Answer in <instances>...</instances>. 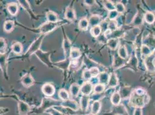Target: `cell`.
<instances>
[{"label":"cell","mask_w":155,"mask_h":115,"mask_svg":"<svg viewBox=\"0 0 155 115\" xmlns=\"http://www.w3.org/2000/svg\"><path fill=\"white\" fill-rule=\"evenodd\" d=\"M149 101V97L145 90L138 88L131 92L130 104L135 108H142Z\"/></svg>","instance_id":"obj_1"},{"label":"cell","mask_w":155,"mask_h":115,"mask_svg":"<svg viewBox=\"0 0 155 115\" xmlns=\"http://www.w3.org/2000/svg\"><path fill=\"white\" fill-rule=\"evenodd\" d=\"M61 102H62L61 100H58L52 98L51 97H45L43 98L41 105L36 109L35 113L36 114L42 113L44 112L47 111L48 109L52 108L55 106L60 105Z\"/></svg>","instance_id":"obj_2"},{"label":"cell","mask_w":155,"mask_h":115,"mask_svg":"<svg viewBox=\"0 0 155 115\" xmlns=\"http://www.w3.org/2000/svg\"><path fill=\"white\" fill-rule=\"evenodd\" d=\"M67 21H58L56 23H50V22H46L42 24L40 27L37 30L39 33L41 35H46L47 33H49L50 32H52L56 28H58L59 26H63L67 23Z\"/></svg>","instance_id":"obj_3"},{"label":"cell","mask_w":155,"mask_h":115,"mask_svg":"<svg viewBox=\"0 0 155 115\" xmlns=\"http://www.w3.org/2000/svg\"><path fill=\"white\" fill-rule=\"evenodd\" d=\"M45 36V35H40L38 38L32 42V44L28 47L27 51H26L25 57H30L31 55L35 54L37 51L41 50L40 48Z\"/></svg>","instance_id":"obj_4"},{"label":"cell","mask_w":155,"mask_h":115,"mask_svg":"<svg viewBox=\"0 0 155 115\" xmlns=\"http://www.w3.org/2000/svg\"><path fill=\"white\" fill-rule=\"evenodd\" d=\"M51 54V52H44L42 51L41 50H39L35 54V55L47 67H48L49 68H53L54 67L53 63H52L50 59Z\"/></svg>","instance_id":"obj_5"},{"label":"cell","mask_w":155,"mask_h":115,"mask_svg":"<svg viewBox=\"0 0 155 115\" xmlns=\"http://www.w3.org/2000/svg\"><path fill=\"white\" fill-rule=\"evenodd\" d=\"M56 110H58L60 112H61L63 115H84V112H82V110L80 111V110L75 111L74 110L68 108L64 107L61 105H58V106H55L53 107Z\"/></svg>","instance_id":"obj_6"},{"label":"cell","mask_w":155,"mask_h":115,"mask_svg":"<svg viewBox=\"0 0 155 115\" xmlns=\"http://www.w3.org/2000/svg\"><path fill=\"white\" fill-rule=\"evenodd\" d=\"M144 64L148 71L150 72L155 71V54L152 53L145 58Z\"/></svg>","instance_id":"obj_7"},{"label":"cell","mask_w":155,"mask_h":115,"mask_svg":"<svg viewBox=\"0 0 155 115\" xmlns=\"http://www.w3.org/2000/svg\"><path fill=\"white\" fill-rule=\"evenodd\" d=\"M8 57V54L6 53L4 54H1L0 57V66L1 69L2 71L4 77L6 79H8V64H7V58Z\"/></svg>","instance_id":"obj_8"},{"label":"cell","mask_w":155,"mask_h":115,"mask_svg":"<svg viewBox=\"0 0 155 115\" xmlns=\"http://www.w3.org/2000/svg\"><path fill=\"white\" fill-rule=\"evenodd\" d=\"M63 33H64V37H63V48L65 57L67 58H70V52L72 47L71 46L72 45H71V42L70 39L68 38L67 36L65 34L64 31H63Z\"/></svg>","instance_id":"obj_9"},{"label":"cell","mask_w":155,"mask_h":115,"mask_svg":"<svg viewBox=\"0 0 155 115\" xmlns=\"http://www.w3.org/2000/svg\"><path fill=\"white\" fill-rule=\"evenodd\" d=\"M71 59L70 58H67L64 60L62 61H60L58 62L53 63V66L58 67V69H61L63 71H67L70 67L71 64Z\"/></svg>","instance_id":"obj_10"},{"label":"cell","mask_w":155,"mask_h":115,"mask_svg":"<svg viewBox=\"0 0 155 115\" xmlns=\"http://www.w3.org/2000/svg\"><path fill=\"white\" fill-rule=\"evenodd\" d=\"M93 89L94 86L89 81H84L81 86V93L84 96H91Z\"/></svg>","instance_id":"obj_11"},{"label":"cell","mask_w":155,"mask_h":115,"mask_svg":"<svg viewBox=\"0 0 155 115\" xmlns=\"http://www.w3.org/2000/svg\"><path fill=\"white\" fill-rule=\"evenodd\" d=\"M18 105L19 113L20 115H27L31 110L30 106L27 103L22 100H17Z\"/></svg>","instance_id":"obj_12"},{"label":"cell","mask_w":155,"mask_h":115,"mask_svg":"<svg viewBox=\"0 0 155 115\" xmlns=\"http://www.w3.org/2000/svg\"><path fill=\"white\" fill-rule=\"evenodd\" d=\"M42 92L43 94L48 97H51L53 96L56 92V89L54 86L50 83H45L42 86Z\"/></svg>","instance_id":"obj_13"},{"label":"cell","mask_w":155,"mask_h":115,"mask_svg":"<svg viewBox=\"0 0 155 115\" xmlns=\"http://www.w3.org/2000/svg\"><path fill=\"white\" fill-rule=\"evenodd\" d=\"M104 115H128L126 108L122 105L114 106L112 110L109 112L104 113Z\"/></svg>","instance_id":"obj_14"},{"label":"cell","mask_w":155,"mask_h":115,"mask_svg":"<svg viewBox=\"0 0 155 115\" xmlns=\"http://www.w3.org/2000/svg\"><path fill=\"white\" fill-rule=\"evenodd\" d=\"M20 81H21V83H22V85L26 88L31 87L35 82V80L34 78L32 77L31 74L28 73H26V74H25L23 77H21Z\"/></svg>","instance_id":"obj_15"},{"label":"cell","mask_w":155,"mask_h":115,"mask_svg":"<svg viewBox=\"0 0 155 115\" xmlns=\"http://www.w3.org/2000/svg\"><path fill=\"white\" fill-rule=\"evenodd\" d=\"M60 105H61L64 107L71 109L75 111L80 110L79 104L75 100H74L73 99H71V98L68 100L64 101H62Z\"/></svg>","instance_id":"obj_16"},{"label":"cell","mask_w":155,"mask_h":115,"mask_svg":"<svg viewBox=\"0 0 155 115\" xmlns=\"http://www.w3.org/2000/svg\"><path fill=\"white\" fill-rule=\"evenodd\" d=\"M91 100L90 96L82 95L81 96L80 101H79V105H80V109L82 112L85 113L88 110Z\"/></svg>","instance_id":"obj_17"},{"label":"cell","mask_w":155,"mask_h":115,"mask_svg":"<svg viewBox=\"0 0 155 115\" xmlns=\"http://www.w3.org/2000/svg\"><path fill=\"white\" fill-rule=\"evenodd\" d=\"M84 63L85 64V66H86V69H90L91 68H93L94 67H97L100 69H100L101 67L105 69L104 66H103V65L93 61V60H91L88 57L87 55H84Z\"/></svg>","instance_id":"obj_18"},{"label":"cell","mask_w":155,"mask_h":115,"mask_svg":"<svg viewBox=\"0 0 155 115\" xmlns=\"http://www.w3.org/2000/svg\"><path fill=\"white\" fill-rule=\"evenodd\" d=\"M64 16L65 19L68 21H74L77 19L75 10L72 7H67L65 9Z\"/></svg>","instance_id":"obj_19"},{"label":"cell","mask_w":155,"mask_h":115,"mask_svg":"<svg viewBox=\"0 0 155 115\" xmlns=\"http://www.w3.org/2000/svg\"><path fill=\"white\" fill-rule=\"evenodd\" d=\"M118 85V78L115 73H110V79L107 84V89L115 88Z\"/></svg>","instance_id":"obj_20"},{"label":"cell","mask_w":155,"mask_h":115,"mask_svg":"<svg viewBox=\"0 0 155 115\" xmlns=\"http://www.w3.org/2000/svg\"><path fill=\"white\" fill-rule=\"evenodd\" d=\"M102 21L103 20H101V17L100 16H99L98 14H93L91 16L89 19V26L91 28L96 26H100Z\"/></svg>","instance_id":"obj_21"},{"label":"cell","mask_w":155,"mask_h":115,"mask_svg":"<svg viewBox=\"0 0 155 115\" xmlns=\"http://www.w3.org/2000/svg\"><path fill=\"white\" fill-rule=\"evenodd\" d=\"M110 74L107 71H101L98 76L99 83L103 84L104 85H107L110 79Z\"/></svg>","instance_id":"obj_22"},{"label":"cell","mask_w":155,"mask_h":115,"mask_svg":"<svg viewBox=\"0 0 155 115\" xmlns=\"http://www.w3.org/2000/svg\"><path fill=\"white\" fill-rule=\"evenodd\" d=\"M81 93V86L77 83H72L70 87V94L72 97L76 98Z\"/></svg>","instance_id":"obj_23"},{"label":"cell","mask_w":155,"mask_h":115,"mask_svg":"<svg viewBox=\"0 0 155 115\" xmlns=\"http://www.w3.org/2000/svg\"><path fill=\"white\" fill-rule=\"evenodd\" d=\"M125 64L124 59H122L118 55H115L114 56V61H113V68L114 69H118L119 68H121Z\"/></svg>","instance_id":"obj_24"},{"label":"cell","mask_w":155,"mask_h":115,"mask_svg":"<svg viewBox=\"0 0 155 115\" xmlns=\"http://www.w3.org/2000/svg\"><path fill=\"white\" fill-rule=\"evenodd\" d=\"M122 97L119 91L114 92L110 97V101L114 106L120 105L122 101Z\"/></svg>","instance_id":"obj_25"},{"label":"cell","mask_w":155,"mask_h":115,"mask_svg":"<svg viewBox=\"0 0 155 115\" xmlns=\"http://www.w3.org/2000/svg\"><path fill=\"white\" fill-rule=\"evenodd\" d=\"M18 2H19L20 6H21L23 9H25L26 11L30 14L31 17H32L34 19H35V16L34 13L32 12V9L30 7L29 2L26 0H20V1H18Z\"/></svg>","instance_id":"obj_26"},{"label":"cell","mask_w":155,"mask_h":115,"mask_svg":"<svg viewBox=\"0 0 155 115\" xmlns=\"http://www.w3.org/2000/svg\"><path fill=\"white\" fill-rule=\"evenodd\" d=\"M7 9L8 12L11 16H15L18 13L19 6L15 2H11L7 5Z\"/></svg>","instance_id":"obj_27"},{"label":"cell","mask_w":155,"mask_h":115,"mask_svg":"<svg viewBox=\"0 0 155 115\" xmlns=\"http://www.w3.org/2000/svg\"><path fill=\"white\" fill-rule=\"evenodd\" d=\"M119 43L120 41L118 39L110 38L108 40L106 45L111 50L114 51L118 47Z\"/></svg>","instance_id":"obj_28"},{"label":"cell","mask_w":155,"mask_h":115,"mask_svg":"<svg viewBox=\"0 0 155 115\" xmlns=\"http://www.w3.org/2000/svg\"><path fill=\"white\" fill-rule=\"evenodd\" d=\"M46 17L47 19V22L56 23L59 21L58 14L52 11H49L46 13Z\"/></svg>","instance_id":"obj_29"},{"label":"cell","mask_w":155,"mask_h":115,"mask_svg":"<svg viewBox=\"0 0 155 115\" xmlns=\"http://www.w3.org/2000/svg\"><path fill=\"white\" fill-rule=\"evenodd\" d=\"M23 50V45L20 42H15L11 45V51L16 55H20Z\"/></svg>","instance_id":"obj_30"},{"label":"cell","mask_w":155,"mask_h":115,"mask_svg":"<svg viewBox=\"0 0 155 115\" xmlns=\"http://www.w3.org/2000/svg\"><path fill=\"white\" fill-rule=\"evenodd\" d=\"M89 26V20L87 19L86 17L82 18L78 22V28L82 31H87Z\"/></svg>","instance_id":"obj_31"},{"label":"cell","mask_w":155,"mask_h":115,"mask_svg":"<svg viewBox=\"0 0 155 115\" xmlns=\"http://www.w3.org/2000/svg\"><path fill=\"white\" fill-rule=\"evenodd\" d=\"M82 53L81 50L78 48L72 47L70 52V58L71 61H77L81 57Z\"/></svg>","instance_id":"obj_32"},{"label":"cell","mask_w":155,"mask_h":115,"mask_svg":"<svg viewBox=\"0 0 155 115\" xmlns=\"http://www.w3.org/2000/svg\"><path fill=\"white\" fill-rule=\"evenodd\" d=\"M101 103L100 101H93L91 107V113L97 115L100 111L101 108Z\"/></svg>","instance_id":"obj_33"},{"label":"cell","mask_w":155,"mask_h":115,"mask_svg":"<svg viewBox=\"0 0 155 115\" xmlns=\"http://www.w3.org/2000/svg\"><path fill=\"white\" fill-rule=\"evenodd\" d=\"M15 23L13 20H7L3 26V28L5 32L10 33L12 32L15 28Z\"/></svg>","instance_id":"obj_34"},{"label":"cell","mask_w":155,"mask_h":115,"mask_svg":"<svg viewBox=\"0 0 155 115\" xmlns=\"http://www.w3.org/2000/svg\"><path fill=\"white\" fill-rule=\"evenodd\" d=\"M117 55L123 59H126L128 57V52L125 45H120L117 50Z\"/></svg>","instance_id":"obj_35"},{"label":"cell","mask_w":155,"mask_h":115,"mask_svg":"<svg viewBox=\"0 0 155 115\" xmlns=\"http://www.w3.org/2000/svg\"><path fill=\"white\" fill-rule=\"evenodd\" d=\"M90 33L93 37L95 38H98L103 33V31L101 26H97L91 28Z\"/></svg>","instance_id":"obj_36"},{"label":"cell","mask_w":155,"mask_h":115,"mask_svg":"<svg viewBox=\"0 0 155 115\" xmlns=\"http://www.w3.org/2000/svg\"><path fill=\"white\" fill-rule=\"evenodd\" d=\"M58 96L62 101L70 99V94L64 89H60L58 92Z\"/></svg>","instance_id":"obj_37"},{"label":"cell","mask_w":155,"mask_h":115,"mask_svg":"<svg viewBox=\"0 0 155 115\" xmlns=\"http://www.w3.org/2000/svg\"><path fill=\"white\" fill-rule=\"evenodd\" d=\"M124 32L122 30L117 29V30L114 31V32H110V35L107 36V38L108 39L110 38H115L119 39V38H120L123 36L124 35Z\"/></svg>","instance_id":"obj_38"},{"label":"cell","mask_w":155,"mask_h":115,"mask_svg":"<svg viewBox=\"0 0 155 115\" xmlns=\"http://www.w3.org/2000/svg\"><path fill=\"white\" fill-rule=\"evenodd\" d=\"M119 92L121 95L122 99H126L129 97H130L132 92L131 88L129 87H123Z\"/></svg>","instance_id":"obj_39"},{"label":"cell","mask_w":155,"mask_h":115,"mask_svg":"<svg viewBox=\"0 0 155 115\" xmlns=\"http://www.w3.org/2000/svg\"><path fill=\"white\" fill-rule=\"evenodd\" d=\"M145 21L148 23L149 24H153L155 21V15L154 13L151 12H147L144 14L143 16Z\"/></svg>","instance_id":"obj_40"},{"label":"cell","mask_w":155,"mask_h":115,"mask_svg":"<svg viewBox=\"0 0 155 115\" xmlns=\"http://www.w3.org/2000/svg\"><path fill=\"white\" fill-rule=\"evenodd\" d=\"M105 85H104L101 83H98L96 85L94 86L93 93L94 94H103L105 91Z\"/></svg>","instance_id":"obj_41"},{"label":"cell","mask_w":155,"mask_h":115,"mask_svg":"<svg viewBox=\"0 0 155 115\" xmlns=\"http://www.w3.org/2000/svg\"><path fill=\"white\" fill-rule=\"evenodd\" d=\"M103 4L104 8L108 11L110 12L112 11L115 10V4L113 3L112 1L107 0V1H103Z\"/></svg>","instance_id":"obj_42"},{"label":"cell","mask_w":155,"mask_h":115,"mask_svg":"<svg viewBox=\"0 0 155 115\" xmlns=\"http://www.w3.org/2000/svg\"><path fill=\"white\" fill-rule=\"evenodd\" d=\"M7 43L5 39L4 38H0V52L1 54L7 53Z\"/></svg>","instance_id":"obj_43"},{"label":"cell","mask_w":155,"mask_h":115,"mask_svg":"<svg viewBox=\"0 0 155 115\" xmlns=\"http://www.w3.org/2000/svg\"><path fill=\"white\" fill-rule=\"evenodd\" d=\"M119 29L118 24L116 20H109L108 23V31L110 32H114Z\"/></svg>","instance_id":"obj_44"},{"label":"cell","mask_w":155,"mask_h":115,"mask_svg":"<svg viewBox=\"0 0 155 115\" xmlns=\"http://www.w3.org/2000/svg\"><path fill=\"white\" fill-rule=\"evenodd\" d=\"M143 22V18L141 14L137 13L135 17L133 20V24L134 26H139L142 24Z\"/></svg>","instance_id":"obj_45"},{"label":"cell","mask_w":155,"mask_h":115,"mask_svg":"<svg viewBox=\"0 0 155 115\" xmlns=\"http://www.w3.org/2000/svg\"><path fill=\"white\" fill-rule=\"evenodd\" d=\"M115 10L119 13V14H122L125 12L126 8L123 5V3L119 2L116 3L115 4Z\"/></svg>","instance_id":"obj_46"},{"label":"cell","mask_w":155,"mask_h":115,"mask_svg":"<svg viewBox=\"0 0 155 115\" xmlns=\"http://www.w3.org/2000/svg\"><path fill=\"white\" fill-rule=\"evenodd\" d=\"M82 78L85 81H89L91 79L93 78V76L91 74V71L89 69H85L82 73Z\"/></svg>","instance_id":"obj_47"},{"label":"cell","mask_w":155,"mask_h":115,"mask_svg":"<svg viewBox=\"0 0 155 115\" xmlns=\"http://www.w3.org/2000/svg\"><path fill=\"white\" fill-rule=\"evenodd\" d=\"M119 16V13H118L116 10L108 12V19L109 20H116Z\"/></svg>","instance_id":"obj_48"},{"label":"cell","mask_w":155,"mask_h":115,"mask_svg":"<svg viewBox=\"0 0 155 115\" xmlns=\"http://www.w3.org/2000/svg\"><path fill=\"white\" fill-rule=\"evenodd\" d=\"M141 52L143 55L147 56V57H148L149 55H150L152 54L150 48L147 45H142V47L141 48Z\"/></svg>","instance_id":"obj_49"},{"label":"cell","mask_w":155,"mask_h":115,"mask_svg":"<svg viewBox=\"0 0 155 115\" xmlns=\"http://www.w3.org/2000/svg\"><path fill=\"white\" fill-rule=\"evenodd\" d=\"M108 23H109V21H108L107 20L105 19L103 20L101 24H100V26H101L102 29V31L104 33L108 31Z\"/></svg>","instance_id":"obj_50"},{"label":"cell","mask_w":155,"mask_h":115,"mask_svg":"<svg viewBox=\"0 0 155 115\" xmlns=\"http://www.w3.org/2000/svg\"><path fill=\"white\" fill-rule=\"evenodd\" d=\"M104 93L103 94H94L93 93L92 95L90 96L91 100L95 101H100V100L101 99V98L104 97Z\"/></svg>","instance_id":"obj_51"},{"label":"cell","mask_w":155,"mask_h":115,"mask_svg":"<svg viewBox=\"0 0 155 115\" xmlns=\"http://www.w3.org/2000/svg\"><path fill=\"white\" fill-rule=\"evenodd\" d=\"M89 70L91 71V74L93 77H98V76L99 75V74L101 72L100 69L97 67L91 68L89 69Z\"/></svg>","instance_id":"obj_52"},{"label":"cell","mask_w":155,"mask_h":115,"mask_svg":"<svg viewBox=\"0 0 155 115\" xmlns=\"http://www.w3.org/2000/svg\"><path fill=\"white\" fill-rule=\"evenodd\" d=\"M98 40V42H100L101 43L104 44H107V42L108 40V39L107 38V37L106 36V35H105V33H103L98 38H97Z\"/></svg>","instance_id":"obj_53"},{"label":"cell","mask_w":155,"mask_h":115,"mask_svg":"<svg viewBox=\"0 0 155 115\" xmlns=\"http://www.w3.org/2000/svg\"><path fill=\"white\" fill-rule=\"evenodd\" d=\"M89 82H91L93 86L96 85L98 83H99V81H98V77H93L91 80L89 81Z\"/></svg>","instance_id":"obj_54"},{"label":"cell","mask_w":155,"mask_h":115,"mask_svg":"<svg viewBox=\"0 0 155 115\" xmlns=\"http://www.w3.org/2000/svg\"><path fill=\"white\" fill-rule=\"evenodd\" d=\"M84 4L86 5H87L89 7H91L93 5H94L96 3L95 1H93V0H86L84 1Z\"/></svg>","instance_id":"obj_55"},{"label":"cell","mask_w":155,"mask_h":115,"mask_svg":"<svg viewBox=\"0 0 155 115\" xmlns=\"http://www.w3.org/2000/svg\"><path fill=\"white\" fill-rule=\"evenodd\" d=\"M133 115H142V108H136L134 110V113Z\"/></svg>","instance_id":"obj_56"},{"label":"cell","mask_w":155,"mask_h":115,"mask_svg":"<svg viewBox=\"0 0 155 115\" xmlns=\"http://www.w3.org/2000/svg\"><path fill=\"white\" fill-rule=\"evenodd\" d=\"M87 115H94V114H93V113H89V114H88Z\"/></svg>","instance_id":"obj_57"},{"label":"cell","mask_w":155,"mask_h":115,"mask_svg":"<svg viewBox=\"0 0 155 115\" xmlns=\"http://www.w3.org/2000/svg\"></svg>","instance_id":"obj_58"}]
</instances>
